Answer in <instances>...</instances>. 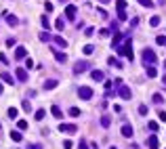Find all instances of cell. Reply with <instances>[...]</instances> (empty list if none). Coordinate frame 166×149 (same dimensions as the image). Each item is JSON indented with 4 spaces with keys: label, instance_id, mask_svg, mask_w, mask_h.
<instances>
[{
    "label": "cell",
    "instance_id": "obj_1",
    "mask_svg": "<svg viewBox=\"0 0 166 149\" xmlns=\"http://www.w3.org/2000/svg\"><path fill=\"white\" fill-rule=\"evenodd\" d=\"M158 57H156V53L152 48H143V63H145V67H149V65H154Z\"/></svg>",
    "mask_w": 166,
    "mask_h": 149
},
{
    "label": "cell",
    "instance_id": "obj_2",
    "mask_svg": "<svg viewBox=\"0 0 166 149\" xmlns=\"http://www.w3.org/2000/svg\"><path fill=\"white\" fill-rule=\"evenodd\" d=\"M124 42H126V44H124V46H120V48H118V53H120V55H124L126 59H132V46H131L132 40H131V38H126Z\"/></svg>",
    "mask_w": 166,
    "mask_h": 149
},
{
    "label": "cell",
    "instance_id": "obj_3",
    "mask_svg": "<svg viewBox=\"0 0 166 149\" xmlns=\"http://www.w3.org/2000/svg\"><path fill=\"white\" fill-rule=\"evenodd\" d=\"M78 97L84 99V101L93 99V88H91V86H80V88H78Z\"/></svg>",
    "mask_w": 166,
    "mask_h": 149
},
{
    "label": "cell",
    "instance_id": "obj_4",
    "mask_svg": "<svg viewBox=\"0 0 166 149\" xmlns=\"http://www.w3.org/2000/svg\"><path fill=\"white\" fill-rule=\"evenodd\" d=\"M118 95L122 97V99H124V101H131V99H132V92H131V88H128V86H122V84L118 86Z\"/></svg>",
    "mask_w": 166,
    "mask_h": 149
},
{
    "label": "cell",
    "instance_id": "obj_5",
    "mask_svg": "<svg viewBox=\"0 0 166 149\" xmlns=\"http://www.w3.org/2000/svg\"><path fill=\"white\" fill-rule=\"evenodd\" d=\"M76 15H78V6L67 4V6H65V17H67L70 21H74V19H76Z\"/></svg>",
    "mask_w": 166,
    "mask_h": 149
},
{
    "label": "cell",
    "instance_id": "obj_6",
    "mask_svg": "<svg viewBox=\"0 0 166 149\" xmlns=\"http://www.w3.org/2000/svg\"><path fill=\"white\" fill-rule=\"evenodd\" d=\"M59 130L65 132V135H76V132H78L76 124H59Z\"/></svg>",
    "mask_w": 166,
    "mask_h": 149
},
{
    "label": "cell",
    "instance_id": "obj_7",
    "mask_svg": "<svg viewBox=\"0 0 166 149\" xmlns=\"http://www.w3.org/2000/svg\"><path fill=\"white\" fill-rule=\"evenodd\" d=\"M88 69V61H78V63H74V74L78 76V74H82Z\"/></svg>",
    "mask_w": 166,
    "mask_h": 149
},
{
    "label": "cell",
    "instance_id": "obj_8",
    "mask_svg": "<svg viewBox=\"0 0 166 149\" xmlns=\"http://www.w3.org/2000/svg\"><path fill=\"white\" fill-rule=\"evenodd\" d=\"M91 78H93L95 82H103L105 80V74H103L101 69H93V71H91Z\"/></svg>",
    "mask_w": 166,
    "mask_h": 149
},
{
    "label": "cell",
    "instance_id": "obj_9",
    "mask_svg": "<svg viewBox=\"0 0 166 149\" xmlns=\"http://www.w3.org/2000/svg\"><path fill=\"white\" fill-rule=\"evenodd\" d=\"M15 76H17V80H19V82L27 80V71H25L23 67H17V69H15Z\"/></svg>",
    "mask_w": 166,
    "mask_h": 149
},
{
    "label": "cell",
    "instance_id": "obj_10",
    "mask_svg": "<svg viewBox=\"0 0 166 149\" xmlns=\"http://www.w3.org/2000/svg\"><path fill=\"white\" fill-rule=\"evenodd\" d=\"M158 143H160V141H158V137H154V135H152V137L147 139V149H158V147H160Z\"/></svg>",
    "mask_w": 166,
    "mask_h": 149
},
{
    "label": "cell",
    "instance_id": "obj_11",
    "mask_svg": "<svg viewBox=\"0 0 166 149\" xmlns=\"http://www.w3.org/2000/svg\"><path fill=\"white\" fill-rule=\"evenodd\" d=\"M25 55H27L25 46H17V48H15V59H25Z\"/></svg>",
    "mask_w": 166,
    "mask_h": 149
},
{
    "label": "cell",
    "instance_id": "obj_12",
    "mask_svg": "<svg viewBox=\"0 0 166 149\" xmlns=\"http://www.w3.org/2000/svg\"><path fill=\"white\" fill-rule=\"evenodd\" d=\"M57 84H59V82L55 80V78H51V80H44V91H53V88H57Z\"/></svg>",
    "mask_w": 166,
    "mask_h": 149
},
{
    "label": "cell",
    "instance_id": "obj_13",
    "mask_svg": "<svg viewBox=\"0 0 166 149\" xmlns=\"http://www.w3.org/2000/svg\"><path fill=\"white\" fill-rule=\"evenodd\" d=\"M120 132H122V137L131 139V137H132V126H131V124H124V126H122V130H120Z\"/></svg>",
    "mask_w": 166,
    "mask_h": 149
},
{
    "label": "cell",
    "instance_id": "obj_14",
    "mask_svg": "<svg viewBox=\"0 0 166 149\" xmlns=\"http://www.w3.org/2000/svg\"><path fill=\"white\" fill-rule=\"evenodd\" d=\"M53 55H55V59H57L59 63H65V61H67V55H65V53H59V50L53 48Z\"/></svg>",
    "mask_w": 166,
    "mask_h": 149
},
{
    "label": "cell",
    "instance_id": "obj_15",
    "mask_svg": "<svg viewBox=\"0 0 166 149\" xmlns=\"http://www.w3.org/2000/svg\"><path fill=\"white\" fill-rule=\"evenodd\" d=\"M4 17H6V23H9V25H17V23H19V19H17L15 15H11V13H6V11H4Z\"/></svg>",
    "mask_w": 166,
    "mask_h": 149
},
{
    "label": "cell",
    "instance_id": "obj_16",
    "mask_svg": "<svg viewBox=\"0 0 166 149\" xmlns=\"http://www.w3.org/2000/svg\"><path fill=\"white\" fill-rule=\"evenodd\" d=\"M51 114L55 115L57 120H61V118H63V111H61V109H59V107H57V105H53V107H51Z\"/></svg>",
    "mask_w": 166,
    "mask_h": 149
},
{
    "label": "cell",
    "instance_id": "obj_17",
    "mask_svg": "<svg viewBox=\"0 0 166 149\" xmlns=\"http://www.w3.org/2000/svg\"><path fill=\"white\" fill-rule=\"evenodd\" d=\"M53 42H55L57 46H61V48H65V46H67V42H65L61 36H55V38H53Z\"/></svg>",
    "mask_w": 166,
    "mask_h": 149
},
{
    "label": "cell",
    "instance_id": "obj_18",
    "mask_svg": "<svg viewBox=\"0 0 166 149\" xmlns=\"http://www.w3.org/2000/svg\"><path fill=\"white\" fill-rule=\"evenodd\" d=\"M0 78H2V82H6V84H15V78H13L11 74H0Z\"/></svg>",
    "mask_w": 166,
    "mask_h": 149
},
{
    "label": "cell",
    "instance_id": "obj_19",
    "mask_svg": "<svg viewBox=\"0 0 166 149\" xmlns=\"http://www.w3.org/2000/svg\"><path fill=\"white\" fill-rule=\"evenodd\" d=\"M11 139L19 143V141H21V130H11Z\"/></svg>",
    "mask_w": 166,
    "mask_h": 149
},
{
    "label": "cell",
    "instance_id": "obj_20",
    "mask_svg": "<svg viewBox=\"0 0 166 149\" xmlns=\"http://www.w3.org/2000/svg\"><path fill=\"white\" fill-rule=\"evenodd\" d=\"M109 124H111V118H109V115H103V118H101V126H103V128H107V126H109Z\"/></svg>",
    "mask_w": 166,
    "mask_h": 149
},
{
    "label": "cell",
    "instance_id": "obj_21",
    "mask_svg": "<svg viewBox=\"0 0 166 149\" xmlns=\"http://www.w3.org/2000/svg\"><path fill=\"white\" fill-rule=\"evenodd\" d=\"M145 69H147V78H156V76H158V71H156L154 65H149V67H145Z\"/></svg>",
    "mask_w": 166,
    "mask_h": 149
},
{
    "label": "cell",
    "instance_id": "obj_22",
    "mask_svg": "<svg viewBox=\"0 0 166 149\" xmlns=\"http://www.w3.org/2000/svg\"><path fill=\"white\" fill-rule=\"evenodd\" d=\"M55 27H57V30H63V27H65V19H63V17H59V19H57V21H55Z\"/></svg>",
    "mask_w": 166,
    "mask_h": 149
},
{
    "label": "cell",
    "instance_id": "obj_23",
    "mask_svg": "<svg viewBox=\"0 0 166 149\" xmlns=\"http://www.w3.org/2000/svg\"><path fill=\"white\" fill-rule=\"evenodd\" d=\"M149 25H152V27H158V25H160V17H158V15H154V17L149 19Z\"/></svg>",
    "mask_w": 166,
    "mask_h": 149
},
{
    "label": "cell",
    "instance_id": "obj_24",
    "mask_svg": "<svg viewBox=\"0 0 166 149\" xmlns=\"http://www.w3.org/2000/svg\"><path fill=\"white\" fill-rule=\"evenodd\" d=\"M93 50H95V46H93V44H86V46L82 48V53H84V55H93Z\"/></svg>",
    "mask_w": 166,
    "mask_h": 149
},
{
    "label": "cell",
    "instance_id": "obj_25",
    "mask_svg": "<svg viewBox=\"0 0 166 149\" xmlns=\"http://www.w3.org/2000/svg\"><path fill=\"white\" fill-rule=\"evenodd\" d=\"M107 63H109V65H111V67H122V63H120V61H118V59H114V57H111V59H109V61H107Z\"/></svg>",
    "mask_w": 166,
    "mask_h": 149
},
{
    "label": "cell",
    "instance_id": "obj_26",
    "mask_svg": "<svg viewBox=\"0 0 166 149\" xmlns=\"http://www.w3.org/2000/svg\"><path fill=\"white\" fill-rule=\"evenodd\" d=\"M44 115H47V111H44V109H38V111H36V114H34V118H36V120H38V122H40V120H42Z\"/></svg>",
    "mask_w": 166,
    "mask_h": 149
},
{
    "label": "cell",
    "instance_id": "obj_27",
    "mask_svg": "<svg viewBox=\"0 0 166 149\" xmlns=\"http://www.w3.org/2000/svg\"><path fill=\"white\" fill-rule=\"evenodd\" d=\"M67 114H70L71 118H78V115H80V109H78V107H70V111H67Z\"/></svg>",
    "mask_w": 166,
    "mask_h": 149
},
{
    "label": "cell",
    "instance_id": "obj_28",
    "mask_svg": "<svg viewBox=\"0 0 166 149\" xmlns=\"http://www.w3.org/2000/svg\"><path fill=\"white\" fill-rule=\"evenodd\" d=\"M118 19L120 21H126V11L124 9H118Z\"/></svg>",
    "mask_w": 166,
    "mask_h": 149
},
{
    "label": "cell",
    "instance_id": "obj_29",
    "mask_svg": "<svg viewBox=\"0 0 166 149\" xmlns=\"http://www.w3.org/2000/svg\"><path fill=\"white\" fill-rule=\"evenodd\" d=\"M143 6H147V9H154V0H139Z\"/></svg>",
    "mask_w": 166,
    "mask_h": 149
},
{
    "label": "cell",
    "instance_id": "obj_30",
    "mask_svg": "<svg viewBox=\"0 0 166 149\" xmlns=\"http://www.w3.org/2000/svg\"><path fill=\"white\" fill-rule=\"evenodd\" d=\"M17 114H19V111H17L15 107H9V118H11V120H15V118H17Z\"/></svg>",
    "mask_w": 166,
    "mask_h": 149
},
{
    "label": "cell",
    "instance_id": "obj_31",
    "mask_svg": "<svg viewBox=\"0 0 166 149\" xmlns=\"http://www.w3.org/2000/svg\"><path fill=\"white\" fill-rule=\"evenodd\" d=\"M17 128H19V130H27V122H25V120H19V122H17Z\"/></svg>",
    "mask_w": 166,
    "mask_h": 149
},
{
    "label": "cell",
    "instance_id": "obj_32",
    "mask_svg": "<svg viewBox=\"0 0 166 149\" xmlns=\"http://www.w3.org/2000/svg\"><path fill=\"white\" fill-rule=\"evenodd\" d=\"M147 128H149L152 132H156V130L160 128V124H158V122H149V124H147Z\"/></svg>",
    "mask_w": 166,
    "mask_h": 149
},
{
    "label": "cell",
    "instance_id": "obj_33",
    "mask_svg": "<svg viewBox=\"0 0 166 149\" xmlns=\"http://www.w3.org/2000/svg\"><path fill=\"white\" fill-rule=\"evenodd\" d=\"M162 101H164V97H162L160 92H156V95H154V103H158V105H160Z\"/></svg>",
    "mask_w": 166,
    "mask_h": 149
},
{
    "label": "cell",
    "instance_id": "obj_34",
    "mask_svg": "<svg viewBox=\"0 0 166 149\" xmlns=\"http://www.w3.org/2000/svg\"><path fill=\"white\" fill-rule=\"evenodd\" d=\"M40 21H42V27H44V30H48V27H51V23H48L47 15H42V19H40Z\"/></svg>",
    "mask_w": 166,
    "mask_h": 149
},
{
    "label": "cell",
    "instance_id": "obj_35",
    "mask_svg": "<svg viewBox=\"0 0 166 149\" xmlns=\"http://www.w3.org/2000/svg\"><path fill=\"white\" fill-rule=\"evenodd\" d=\"M71 147H74V141L65 139V141H63V149H71Z\"/></svg>",
    "mask_w": 166,
    "mask_h": 149
},
{
    "label": "cell",
    "instance_id": "obj_36",
    "mask_svg": "<svg viewBox=\"0 0 166 149\" xmlns=\"http://www.w3.org/2000/svg\"><path fill=\"white\" fill-rule=\"evenodd\" d=\"M38 38H40L42 42H48V40H51V36H48V32H42V34L38 36Z\"/></svg>",
    "mask_w": 166,
    "mask_h": 149
},
{
    "label": "cell",
    "instance_id": "obj_37",
    "mask_svg": "<svg viewBox=\"0 0 166 149\" xmlns=\"http://www.w3.org/2000/svg\"><path fill=\"white\" fill-rule=\"evenodd\" d=\"M9 61H11V59L6 57L4 53H0V63H4V65H9Z\"/></svg>",
    "mask_w": 166,
    "mask_h": 149
},
{
    "label": "cell",
    "instance_id": "obj_38",
    "mask_svg": "<svg viewBox=\"0 0 166 149\" xmlns=\"http://www.w3.org/2000/svg\"><path fill=\"white\" fill-rule=\"evenodd\" d=\"M116 6L118 9H126V0H116Z\"/></svg>",
    "mask_w": 166,
    "mask_h": 149
},
{
    "label": "cell",
    "instance_id": "obj_39",
    "mask_svg": "<svg viewBox=\"0 0 166 149\" xmlns=\"http://www.w3.org/2000/svg\"><path fill=\"white\" fill-rule=\"evenodd\" d=\"M156 42H158V44H162V46H166V38H164V36H158V38H156Z\"/></svg>",
    "mask_w": 166,
    "mask_h": 149
},
{
    "label": "cell",
    "instance_id": "obj_40",
    "mask_svg": "<svg viewBox=\"0 0 166 149\" xmlns=\"http://www.w3.org/2000/svg\"><path fill=\"white\" fill-rule=\"evenodd\" d=\"M147 111H149V109H147V105H139V114H141V115H145Z\"/></svg>",
    "mask_w": 166,
    "mask_h": 149
},
{
    "label": "cell",
    "instance_id": "obj_41",
    "mask_svg": "<svg viewBox=\"0 0 166 149\" xmlns=\"http://www.w3.org/2000/svg\"><path fill=\"white\" fill-rule=\"evenodd\" d=\"M44 11H47V13H53L55 9H53V4H51V2H44Z\"/></svg>",
    "mask_w": 166,
    "mask_h": 149
},
{
    "label": "cell",
    "instance_id": "obj_42",
    "mask_svg": "<svg viewBox=\"0 0 166 149\" xmlns=\"http://www.w3.org/2000/svg\"><path fill=\"white\" fill-rule=\"evenodd\" d=\"M158 118H160L162 122H166V111H164V109H160V111H158Z\"/></svg>",
    "mask_w": 166,
    "mask_h": 149
},
{
    "label": "cell",
    "instance_id": "obj_43",
    "mask_svg": "<svg viewBox=\"0 0 166 149\" xmlns=\"http://www.w3.org/2000/svg\"><path fill=\"white\" fill-rule=\"evenodd\" d=\"M23 109H25V111H32V105H30V101H27V99L23 101Z\"/></svg>",
    "mask_w": 166,
    "mask_h": 149
},
{
    "label": "cell",
    "instance_id": "obj_44",
    "mask_svg": "<svg viewBox=\"0 0 166 149\" xmlns=\"http://www.w3.org/2000/svg\"><path fill=\"white\" fill-rule=\"evenodd\" d=\"M15 42H17L15 38H9V40H6V46H9V48H13V46H15Z\"/></svg>",
    "mask_w": 166,
    "mask_h": 149
},
{
    "label": "cell",
    "instance_id": "obj_45",
    "mask_svg": "<svg viewBox=\"0 0 166 149\" xmlns=\"http://www.w3.org/2000/svg\"><path fill=\"white\" fill-rule=\"evenodd\" d=\"M111 86H114V82H111V80H105V88H107V91H111Z\"/></svg>",
    "mask_w": 166,
    "mask_h": 149
},
{
    "label": "cell",
    "instance_id": "obj_46",
    "mask_svg": "<svg viewBox=\"0 0 166 149\" xmlns=\"http://www.w3.org/2000/svg\"><path fill=\"white\" fill-rule=\"evenodd\" d=\"M137 23H139V17H132V21H131V27H135Z\"/></svg>",
    "mask_w": 166,
    "mask_h": 149
},
{
    "label": "cell",
    "instance_id": "obj_47",
    "mask_svg": "<svg viewBox=\"0 0 166 149\" xmlns=\"http://www.w3.org/2000/svg\"><path fill=\"white\" fill-rule=\"evenodd\" d=\"M78 149H88V145H86V143H80V145H78Z\"/></svg>",
    "mask_w": 166,
    "mask_h": 149
},
{
    "label": "cell",
    "instance_id": "obj_48",
    "mask_svg": "<svg viewBox=\"0 0 166 149\" xmlns=\"http://www.w3.org/2000/svg\"><path fill=\"white\" fill-rule=\"evenodd\" d=\"M0 95H2V84H0Z\"/></svg>",
    "mask_w": 166,
    "mask_h": 149
},
{
    "label": "cell",
    "instance_id": "obj_49",
    "mask_svg": "<svg viewBox=\"0 0 166 149\" xmlns=\"http://www.w3.org/2000/svg\"><path fill=\"white\" fill-rule=\"evenodd\" d=\"M164 69H166V59H164Z\"/></svg>",
    "mask_w": 166,
    "mask_h": 149
},
{
    "label": "cell",
    "instance_id": "obj_50",
    "mask_svg": "<svg viewBox=\"0 0 166 149\" xmlns=\"http://www.w3.org/2000/svg\"><path fill=\"white\" fill-rule=\"evenodd\" d=\"M59 2H67V0H59Z\"/></svg>",
    "mask_w": 166,
    "mask_h": 149
},
{
    "label": "cell",
    "instance_id": "obj_51",
    "mask_svg": "<svg viewBox=\"0 0 166 149\" xmlns=\"http://www.w3.org/2000/svg\"><path fill=\"white\" fill-rule=\"evenodd\" d=\"M101 2H109V0H101Z\"/></svg>",
    "mask_w": 166,
    "mask_h": 149
},
{
    "label": "cell",
    "instance_id": "obj_52",
    "mask_svg": "<svg viewBox=\"0 0 166 149\" xmlns=\"http://www.w3.org/2000/svg\"><path fill=\"white\" fill-rule=\"evenodd\" d=\"M164 84H166V76H164Z\"/></svg>",
    "mask_w": 166,
    "mask_h": 149
},
{
    "label": "cell",
    "instance_id": "obj_53",
    "mask_svg": "<svg viewBox=\"0 0 166 149\" xmlns=\"http://www.w3.org/2000/svg\"><path fill=\"white\" fill-rule=\"evenodd\" d=\"M109 149H116V147H109Z\"/></svg>",
    "mask_w": 166,
    "mask_h": 149
}]
</instances>
